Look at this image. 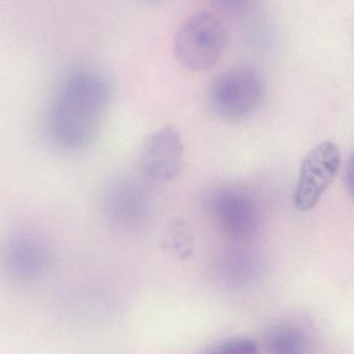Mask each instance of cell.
Here are the masks:
<instances>
[{"mask_svg":"<svg viewBox=\"0 0 354 354\" xmlns=\"http://www.w3.org/2000/svg\"><path fill=\"white\" fill-rule=\"evenodd\" d=\"M227 44V30L223 20L212 12L201 11L178 30L174 53L188 71H205L219 61Z\"/></svg>","mask_w":354,"mask_h":354,"instance_id":"2","label":"cell"},{"mask_svg":"<svg viewBox=\"0 0 354 354\" xmlns=\"http://www.w3.org/2000/svg\"><path fill=\"white\" fill-rule=\"evenodd\" d=\"M258 345L254 341L245 337L227 339L214 347L210 348L203 354H258Z\"/></svg>","mask_w":354,"mask_h":354,"instance_id":"10","label":"cell"},{"mask_svg":"<svg viewBox=\"0 0 354 354\" xmlns=\"http://www.w3.org/2000/svg\"><path fill=\"white\" fill-rule=\"evenodd\" d=\"M265 97V82L250 66L232 68L219 74L209 88V104L215 115L230 122L252 117Z\"/></svg>","mask_w":354,"mask_h":354,"instance_id":"3","label":"cell"},{"mask_svg":"<svg viewBox=\"0 0 354 354\" xmlns=\"http://www.w3.org/2000/svg\"><path fill=\"white\" fill-rule=\"evenodd\" d=\"M111 100L109 80L98 70L74 72L53 103L51 131L57 144L70 150L88 146L98 133Z\"/></svg>","mask_w":354,"mask_h":354,"instance_id":"1","label":"cell"},{"mask_svg":"<svg viewBox=\"0 0 354 354\" xmlns=\"http://www.w3.org/2000/svg\"><path fill=\"white\" fill-rule=\"evenodd\" d=\"M185 148L181 134L171 126L160 128L147 140L140 165L145 176L156 182H169L181 174Z\"/></svg>","mask_w":354,"mask_h":354,"instance_id":"7","label":"cell"},{"mask_svg":"<svg viewBox=\"0 0 354 354\" xmlns=\"http://www.w3.org/2000/svg\"><path fill=\"white\" fill-rule=\"evenodd\" d=\"M341 151L337 144L325 140L316 145L304 157L293 194L294 206L310 211L335 181L341 167Z\"/></svg>","mask_w":354,"mask_h":354,"instance_id":"5","label":"cell"},{"mask_svg":"<svg viewBox=\"0 0 354 354\" xmlns=\"http://www.w3.org/2000/svg\"><path fill=\"white\" fill-rule=\"evenodd\" d=\"M142 184L123 178L111 184L105 192L103 210L113 227L130 230L140 225L148 212V194Z\"/></svg>","mask_w":354,"mask_h":354,"instance_id":"8","label":"cell"},{"mask_svg":"<svg viewBox=\"0 0 354 354\" xmlns=\"http://www.w3.org/2000/svg\"><path fill=\"white\" fill-rule=\"evenodd\" d=\"M266 354H312V342L301 327L281 323L265 335Z\"/></svg>","mask_w":354,"mask_h":354,"instance_id":"9","label":"cell"},{"mask_svg":"<svg viewBox=\"0 0 354 354\" xmlns=\"http://www.w3.org/2000/svg\"><path fill=\"white\" fill-rule=\"evenodd\" d=\"M211 211L218 229L231 239H252L260 229V207L252 194L241 188L230 186L215 192Z\"/></svg>","mask_w":354,"mask_h":354,"instance_id":"6","label":"cell"},{"mask_svg":"<svg viewBox=\"0 0 354 354\" xmlns=\"http://www.w3.org/2000/svg\"><path fill=\"white\" fill-rule=\"evenodd\" d=\"M50 263L48 244L38 234L15 231L0 240V277L11 285L37 283L45 277Z\"/></svg>","mask_w":354,"mask_h":354,"instance_id":"4","label":"cell"}]
</instances>
